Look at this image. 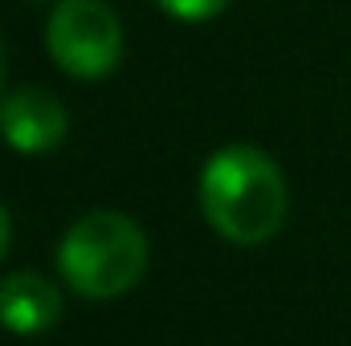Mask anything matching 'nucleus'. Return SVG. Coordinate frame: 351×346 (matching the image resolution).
<instances>
[{
    "label": "nucleus",
    "mask_w": 351,
    "mask_h": 346,
    "mask_svg": "<svg viewBox=\"0 0 351 346\" xmlns=\"http://www.w3.org/2000/svg\"><path fill=\"white\" fill-rule=\"evenodd\" d=\"M0 78H4V53H0Z\"/></svg>",
    "instance_id": "6e6552de"
},
{
    "label": "nucleus",
    "mask_w": 351,
    "mask_h": 346,
    "mask_svg": "<svg viewBox=\"0 0 351 346\" xmlns=\"http://www.w3.org/2000/svg\"><path fill=\"white\" fill-rule=\"evenodd\" d=\"M70 131V114L58 94L41 86H21L0 98V139L21 155L53 151Z\"/></svg>",
    "instance_id": "20e7f679"
},
{
    "label": "nucleus",
    "mask_w": 351,
    "mask_h": 346,
    "mask_svg": "<svg viewBox=\"0 0 351 346\" xmlns=\"http://www.w3.org/2000/svg\"><path fill=\"white\" fill-rule=\"evenodd\" d=\"M8 241H12V224H8V212H4V204H0V261L8 253Z\"/></svg>",
    "instance_id": "0eeeda50"
},
{
    "label": "nucleus",
    "mask_w": 351,
    "mask_h": 346,
    "mask_svg": "<svg viewBox=\"0 0 351 346\" xmlns=\"http://www.w3.org/2000/svg\"><path fill=\"white\" fill-rule=\"evenodd\" d=\"M172 21H208L229 8V0H156Z\"/></svg>",
    "instance_id": "423d86ee"
},
{
    "label": "nucleus",
    "mask_w": 351,
    "mask_h": 346,
    "mask_svg": "<svg viewBox=\"0 0 351 346\" xmlns=\"http://www.w3.org/2000/svg\"><path fill=\"white\" fill-rule=\"evenodd\" d=\"M58 269L66 285L90 302L123 297L147 273V237L123 212H86L66 228L58 245Z\"/></svg>",
    "instance_id": "f03ea898"
},
{
    "label": "nucleus",
    "mask_w": 351,
    "mask_h": 346,
    "mask_svg": "<svg viewBox=\"0 0 351 346\" xmlns=\"http://www.w3.org/2000/svg\"><path fill=\"white\" fill-rule=\"evenodd\" d=\"M45 49L70 78H106L123 57V25L106 0H58L45 25Z\"/></svg>",
    "instance_id": "7ed1b4c3"
},
{
    "label": "nucleus",
    "mask_w": 351,
    "mask_h": 346,
    "mask_svg": "<svg viewBox=\"0 0 351 346\" xmlns=\"http://www.w3.org/2000/svg\"><path fill=\"white\" fill-rule=\"evenodd\" d=\"M196 196L208 228L229 245H265L282 232L290 208L286 175L274 163V155L245 143L208 155V163L200 168Z\"/></svg>",
    "instance_id": "f257e3e1"
},
{
    "label": "nucleus",
    "mask_w": 351,
    "mask_h": 346,
    "mask_svg": "<svg viewBox=\"0 0 351 346\" xmlns=\"http://www.w3.org/2000/svg\"><path fill=\"white\" fill-rule=\"evenodd\" d=\"M58 322H62V293L49 277L21 269L0 281V326L8 334L33 338L53 330Z\"/></svg>",
    "instance_id": "39448f33"
}]
</instances>
